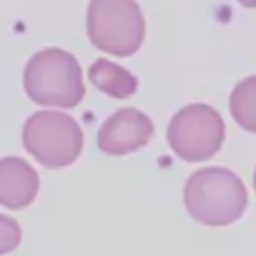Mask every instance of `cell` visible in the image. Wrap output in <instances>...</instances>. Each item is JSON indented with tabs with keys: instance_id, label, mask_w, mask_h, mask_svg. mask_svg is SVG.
<instances>
[{
	"instance_id": "cell-1",
	"label": "cell",
	"mask_w": 256,
	"mask_h": 256,
	"mask_svg": "<svg viewBox=\"0 0 256 256\" xmlns=\"http://www.w3.org/2000/svg\"><path fill=\"white\" fill-rule=\"evenodd\" d=\"M23 86L34 104L50 109H72L86 93L78 58L62 48H46L32 54L23 70Z\"/></svg>"
},
{
	"instance_id": "cell-2",
	"label": "cell",
	"mask_w": 256,
	"mask_h": 256,
	"mask_svg": "<svg viewBox=\"0 0 256 256\" xmlns=\"http://www.w3.org/2000/svg\"><path fill=\"white\" fill-rule=\"evenodd\" d=\"M184 207L200 224L220 228L240 220L248 207V192L235 172L206 167L193 172L184 184Z\"/></svg>"
},
{
	"instance_id": "cell-3",
	"label": "cell",
	"mask_w": 256,
	"mask_h": 256,
	"mask_svg": "<svg viewBox=\"0 0 256 256\" xmlns=\"http://www.w3.org/2000/svg\"><path fill=\"white\" fill-rule=\"evenodd\" d=\"M86 34L93 48L126 58L144 44L146 18L137 0H90Z\"/></svg>"
},
{
	"instance_id": "cell-4",
	"label": "cell",
	"mask_w": 256,
	"mask_h": 256,
	"mask_svg": "<svg viewBox=\"0 0 256 256\" xmlns=\"http://www.w3.org/2000/svg\"><path fill=\"white\" fill-rule=\"evenodd\" d=\"M84 136L79 123L58 109L34 112L23 126V146L46 168H64L79 158Z\"/></svg>"
},
{
	"instance_id": "cell-5",
	"label": "cell",
	"mask_w": 256,
	"mask_h": 256,
	"mask_svg": "<svg viewBox=\"0 0 256 256\" xmlns=\"http://www.w3.org/2000/svg\"><path fill=\"white\" fill-rule=\"evenodd\" d=\"M224 121L207 104H190L174 114L167 126L170 150L184 162H206L221 150Z\"/></svg>"
},
{
	"instance_id": "cell-6",
	"label": "cell",
	"mask_w": 256,
	"mask_h": 256,
	"mask_svg": "<svg viewBox=\"0 0 256 256\" xmlns=\"http://www.w3.org/2000/svg\"><path fill=\"white\" fill-rule=\"evenodd\" d=\"M154 134L153 120L136 107H121L98 128L96 146L104 154L124 156L144 148Z\"/></svg>"
},
{
	"instance_id": "cell-7",
	"label": "cell",
	"mask_w": 256,
	"mask_h": 256,
	"mask_svg": "<svg viewBox=\"0 0 256 256\" xmlns=\"http://www.w3.org/2000/svg\"><path fill=\"white\" fill-rule=\"evenodd\" d=\"M39 192V176L36 168L18 156L0 160V206L18 210L36 200Z\"/></svg>"
},
{
	"instance_id": "cell-8",
	"label": "cell",
	"mask_w": 256,
	"mask_h": 256,
	"mask_svg": "<svg viewBox=\"0 0 256 256\" xmlns=\"http://www.w3.org/2000/svg\"><path fill=\"white\" fill-rule=\"evenodd\" d=\"M88 79L98 92L112 98H128L139 86V81L132 72L107 58H98L90 65Z\"/></svg>"
},
{
	"instance_id": "cell-9",
	"label": "cell",
	"mask_w": 256,
	"mask_h": 256,
	"mask_svg": "<svg viewBox=\"0 0 256 256\" xmlns=\"http://www.w3.org/2000/svg\"><path fill=\"white\" fill-rule=\"evenodd\" d=\"M230 114L242 130L256 134V76L242 79L232 90Z\"/></svg>"
},
{
	"instance_id": "cell-10",
	"label": "cell",
	"mask_w": 256,
	"mask_h": 256,
	"mask_svg": "<svg viewBox=\"0 0 256 256\" xmlns=\"http://www.w3.org/2000/svg\"><path fill=\"white\" fill-rule=\"evenodd\" d=\"M22 242V228L16 220L0 214V256L14 251Z\"/></svg>"
},
{
	"instance_id": "cell-11",
	"label": "cell",
	"mask_w": 256,
	"mask_h": 256,
	"mask_svg": "<svg viewBox=\"0 0 256 256\" xmlns=\"http://www.w3.org/2000/svg\"><path fill=\"white\" fill-rule=\"evenodd\" d=\"M238 4L242 8H248V9H256V0H237Z\"/></svg>"
},
{
	"instance_id": "cell-12",
	"label": "cell",
	"mask_w": 256,
	"mask_h": 256,
	"mask_svg": "<svg viewBox=\"0 0 256 256\" xmlns=\"http://www.w3.org/2000/svg\"><path fill=\"white\" fill-rule=\"evenodd\" d=\"M252 184H254V192H256V170H254V176H252Z\"/></svg>"
}]
</instances>
